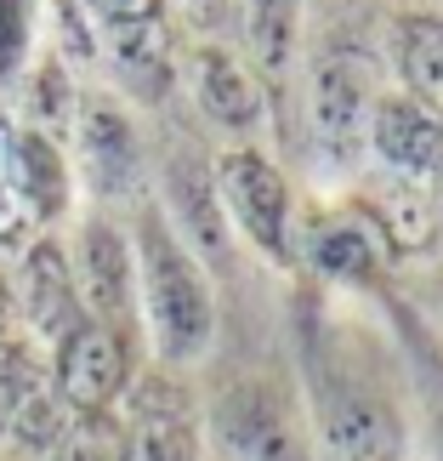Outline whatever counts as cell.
Listing matches in <instances>:
<instances>
[{
  "mask_svg": "<svg viewBox=\"0 0 443 461\" xmlns=\"http://www.w3.org/2000/svg\"><path fill=\"white\" fill-rule=\"evenodd\" d=\"M51 387L75 416H109L131 387V348L126 330H109L85 319L51 348Z\"/></svg>",
  "mask_w": 443,
  "mask_h": 461,
  "instance_id": "277c9868",
  "label": "cell"
},
{
  "mask_svg": "<svg viewBox=\"0 0 443 461\" xmlns=\"http://www.w3.org/2000/svg\"><path fill=\"white\" fill-rule=\"evenodd\" d=\"M296 29H301V0H244V34H251L256 75L268 86H285L296 63Z\"/></svg>",
  "mask_w": 443,
  "mask_h": 461,
  "instance_id": "d6986e66",
  "label": "cell"
},
{
  "mask_svg": "<svg viewBox=\"0 0 443 461\" xmlns=\"http://www.w3.org/2000/svg\"><path fill=\"white\" fill-rule=\"evenodd\" d=\"M432 6H438V17H443V0H432Z\"/></svg>",
  "mask_w": 443,
  "mask_h": 461,
  "instance_id": "4316f807",
  "label": "cell"
},
{
  "mask_svg": "<svg viewBox=\"0 0 443 461\" xmlns=\"http://www.w3.org/2000/svg\"><path fill=\"white\" fill-rule=\"evenodd\" d=\"M68 274H75L85 319H97V325H109V330H126V319L137 308V262H131V240L120 234L109 217L80 222Z\"/></svg>",
  "mask_w": 443,
  "mask_h": 461,
  "instance_id": "8992f818",
  "label": "cell"
},
{
  "mask_svg": "<svg viewBox=\"0 0 443 461\" xmlns=\"http://www.w3.org/2000/svg\"><path fill=\"white\" fill-rule=\"evenodd\" d=\"M182 6H188L193 17H199V23H217V17L227 12V0H182Z\"/></svg>",
  "mask_w": 443,
  "mask_h": 461,
  "instance_id": "d4e9b609",
  "label": "cell"
},
{
  "mask_svg": "<svg viewBox=\"0 0 443 461\" xmlns=\"http://www.w3.org/2000/svg\"><path fill=\"white\" fill-rule=\"evenodd\" d=\"M75 137H80V166L97 194H126L137 183V131L114 97H102V92L80 97Z\"/></svg>",
  "mask_w": 443,
  "mask_h": 461,
  "instance_id": "5bb4252c",
  "label": "cell"
},
{
  "mask_svg": "<svg viewBox=\"0 0 443 461\" xmlns=\"http://www.w3.org/2000/svg\"><path fill=\"white\" fill-rule=\"evenodd\" d=\"M307 257H313L330 279L364 285V279H376V274H381L386 245L376 240V228H369L364 217H330V222H318V228H313Z\"/></svg>",
  "mask_w": 443,
  "mask_h": 461,
  "instance_id": "e0dca14e",
  "label": "cell"
},
{
  "mask_svg": "<svg viewBox=\"0 0 443 461\" xmlns=\"http://www.w3.org/2000/svg\"><path fill=\"white\" fill-rule=\"evenodd\" d=\"M131 262H137V308L148 319L159 359L171 365L205 359L210 336H217V296H210L205 268L193 262V251L176 240V228L159 211H143Z\"/></svg>",
  "mask_w": 443,
  "mask_h": 461,
  "instance_id": "6da1fadb",
  "label": "cell"
},
{
  "mask_svg": "<svg viewBox=\"0 0 443 461\" xmlns=\"http://www.w3.org/2000/svg\"><path fill=\"white\" fill-rule=\"evenodd\" d=\"M352 211L376 228V240L386 251H427L438 245V228H443V200L427 183H410V176H393V171H369L359 194H352Z\"/></svg>",
  "mask_w": 443,
  "mask_h": 461,
  "instance_id": "9c48e42d",
  "label": "cell"
},
{
  "mask_svg": "<svg viewBox=\"0 0 443 461\" xmlns=\"http://www.w3.org/2000/svg\"><path fill=\"white\" fill-rule=\"evenodd\" d=\"M165 194H171V211L182 222V234L193 240V251L222 262L227 257V217H222V200H217V176L193 154H176L165 166Z\"/></svg>",
  "mask_w": 443,
  "mask_h": 461,
  "instance_id": "9a60e30c",
  "label": "cell"
},
{
  "mask_svg": "<svg viewBox=\"0 0 443 461\" xmlns=\"http://www.w3.org/2000/svg\"><path fill=\"white\" fill-rule=\"evenodd\" d=\"M210 428L234 461H318L273 382H234L210 411Z\"/></svg>",
  "mask_w": 443,
  "mask_h": 461,
  "instance_id": "3957f363",
  "label": "cell"
},
{
  "mask_svg": "<svg viewBox=\"0 0 443 461\" xmlns=\"http://www.w3.org/2000/svg\"><path fill=\"white\" fill-rule=\"evenodd\" d=\"M318 438H324L330 461H403L398 411L381 393H359V387H330L324 393Z\"/></svg>",
  "mask_w": 443,
  "mask_h": 461,
  "instance_id": "30bf717a",
  "label": "cell"
},
{
  "mask_svg": "<svg viewBox=\"0 0 443 461\" xmlns=\"http://www.w3.org/2000/svg\"><path fill=\"white\" fill-rule=\"evenodd\" d=\"M23 222V205H17V188H12V131H0V240Z\"/></svg>",
  "mask_w": 443,
  "mask_h": 461,
  "instance_id": "cb8c5ba5",
  "label": "cell"
},
{
  "mask_svg": "<svg viewBox=\"0 0 443 461\" xmlns=\"http://www.w3.org/2000/svg\"><path fill=\"white\" fill-rule=\"evenodd\" d=\"M12 188H17L23 217H58L68 205V166H63L58 137H40L29 126L12 131Z\"/></svg>",
  "mask_w": 443,
  "mask_h": 461,
  "instance_id": "2e32d148",
  "label": "cell"
},
{
  "mask_svg": "<svg viewBox=\"0 0 443 461\" xmlns=\"http://www.w3.org/2000/svg\"><path fill=\"white\" fill-rule=\"evenodd\" d=\"M120 461H199V416L165 376H143L126 393Z\"/></svg>",
  "mask_w": 443,
  "mask_h": 461,
  "instance_id": "52a82bcc",
  "label": "cell"
},
{
  "mask_svg": "<svg viewBox=\"0 0 443 461\" xmlns=\"http://www.w3.org/2000/svg\"><path fill=\"white\" fill-rule=\"evenodd\" d=\"M40 461H120V421L114 416H75Z\"/></svg>",
  "mask_w": 443,
  "mask_h": 461,
  "instance_id": "7402d4cb",
  "label": "cell"
},
{
  "mask_svg": "<svg viewBox=\"0 0 443 461\" xmlns=\"http://www.w3.org/2000/svg\"><path fill=\"white\" fill-rule=\"evenodd\" d=\"M85 58H97L109 75L137 92L143 103L165 97L171 92V29L165 17H148V23H126V29H97L92 46H85Z\"/></svg>",
  "mask_w": 443,
  "mask_h": 461,
  "instance_id": "4fadbf2b",
  "label": "cell"
},
{
  "mask_svg": "<svg viewBox=\"0 0 443 461\" xmlns=\"http://www.w3.org/2000/svg\"><path fill=\"white\" fill-rule=\"evenodd\" d=\"M165 17V0H63V23L75 29L80 51L92 46L97 29H126V23H148Z\"/></svg>",
  "mask_w": 443,
  "mask_h": 461,
  "instance_id": "ffe728a7",
  "label": "cell"
},
{
  "mask_svg": "<svg viewBox=\"0 0 443 461\" xmlns=\"http://www.w3.org/2000/svg\"><path fill=\"white\" fill-rule=\"evenodd\" d=\"M217 200H222V217L239 228L244 240L256 245L268 262H279V268H290L296 262V240H290V188L285 176H279V166L261 149L251 143H234L222 159H217Z\"/></svg>",
  "mask_w": 443,
  "mask_h": 461,
  "instance_id": "7a4b0ae2",
  "label": "cell"
},
{
  "mask_svg": "<svg viewBox=\"0 0 443 461\" xmlns=\"http://www.w3.org/2000/svg\"><path fill=\"white\" fill-rule=\"evenodd\" d=\"M188 92L199 103V114L222 131H256L261 114H268V97H261V80L244 68L227 46H199L188 58Z\"/></svg>",
  "mask_w": 443,
  "mask_h": 461,
  "instance_id": "7c38bea8",
  "label": "cell"
},
{
  "mask_svg": "<svg viewBox=\"0 0 443 461\" xmlns=\"http://www.w3.org/2000/svg\"><path fill=\"white\" fill-rule=\"evenodd\" d=\"M75 114H80V97H75V86H68L63 63L58 58L40 63V75H34V86H29V120H34L29 131H40V137L68 131V126H75Z\"/></svg>",
  "mask_w": 443,
  "mask_h": 461,
  "instance_id": "44dd1931",
  "label": "cell"
},
{
  "mask_svg": "<svg viewBox=\"0 0 443 461\" xmlns=\"http://www.w3.org/2000/svg\"><path fill=\"white\" fill-rule=\"evenodd\" d=\"M381 97L376 63L364 51H324L313 68V137L330 159H352L364 154V131H369V109Z\"/></svg>",
  "mask_w": 443,
  "mask_h": 461,
  "instance_id": "5b68a950",
  "label": "cell"
},
{
  "mask_svg": "<svg viewBox=\"0 0 443 461\" xmlns=\"http://www.w3.org/2000/svg\"><path fill=\"white\" fill-rule=\"evenodd\" d=\"M29 46V0H0V75L23 63Z\"/></svg>",
  "mask_w": 443,
  "mask_h": 461,
  "instance_id": "603a6c76",
  "label": "cell"
},
{
  "mask_svg": "<svg viewBox=\"0 0 443 461\" xmlns=\"http://www.w3.org/2000/svg\"><path fill=\"white\" fill-rule=\"evenodd\" d=\"M364 149L376 154V171L410 176V183H432L443 171V120L427 114L403 92H381L376 109H369Z\"/></svg>",
  "mask_w": 443,
  "mask_h": 461,
  "instance_id": "ba28073f",
  "label": "cell"
},
{
  "mask_svg": "<svg viewBox=\"0 0 443 461\" xmlns=\"http://www.w3.org/2000/svg\"><path fill=\"white\" fill-rule=\"evenodd\" d=\"M17 313H23V325L51 348H58L68 330L85 325L75 274H68V251L58 240H34L23 251V262H17Z\"/></svg>",
  "mask_w": 443,
  "mask_h": 461,
  "instance_id": "8fae6325",
  "label": "cell"
},
{
  "mask_svg": "<svg viewBox=\"0 0 443 461\" xmlns=\"http://www.w3.org/2000/svg\"><path fill=\"white\" fill-rule=\"evenodd\" d=\"M17 342V336H12V296H6V285H0V353H6Z\"/></svg>",
  "mask_w": 443,
  "mask_h": 461,
  "instance_id": "484cf974",
  "label": "cell"
},
{
  "mask_svg": "<svg viewBox=\"0 0 443 461\" xmlns=\"http://www.w3.org/2000/svg\"><path fill=\"white\" fill-rule=\"evenodd\" d=\"M398 75L427 114L443 120V17H403L398 23Z\"/></svg>",
  "mask_w": 443,
  "mask_h": 461,
  "instance_id": "ac0fdd59",
  "label": "cell"
}]
</instances>
